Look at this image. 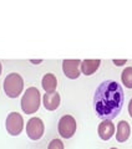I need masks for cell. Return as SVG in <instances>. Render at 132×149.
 Masks as SVG:
<instances>
[{
	"instance_id": "cell-1",
	"label": "cell",
	"mask_w": 132,
	"mask_h": 149,
	"mask_svg": "<svg viewBox=\"0 0 132 149\" xmlns=\"http://www.w3.org/2000/svg\"><path fill=\"white\" fill-rule=\"evenodd\" d=\"M124 90L115 81H105L96 88L93 96V108L103 120H111L119 116L124 106Z\"/></svg>"
},
{
	"instance_id": "cell-2",
	"label": "cell",
	"mask_w": 132,
	"mask_h": 149,
	"mask_svg": "<svg viewBox=\"0 0 132 149\" xmlns=\"http://www.w3.org/2000/svg\"><path fill=\"white\" fill-rule=\"evenodd\" d=\"M40 92L36 87H29L21 98V109L26 114H31L39 109L40 107Z\"/></svg>"
},
{
	"instance_id": "cell-3",
	"label": "cell",
	"mask_w": 132,
	"mask_h": 149,
	"mask_svg": "<svg viewBox=\"0 0 132 149\" xmlns=\"http://www.w3.org/2000/svg\"><path fill=\"white\" fill-rule=\"evenodd\" d=\"M22 88H24V81L19 73H9L4 80V92L10 98H16L22 92Z\"/></svg>"
},
{
	"instance_id": "cell-4",
	"label": "cell",
	"mask_w": 132,
	"mask_h": 149,
	"mask_svg": "<svg viewBox=\"0 0 132 149\" xmlns=\"http://www.w3.org/2000/svg\"><path fill=\"white\" fill-rule=\"evenodd\" d=\"M5 127L9 134L11 136H19L22 129H24V119H22L21 114L18 112H11L9 113L5 120Z\"/></svg>"
},
{
	"instance_id": "cell-5",
	"label": "cell",
	"mask_w": 132,
	"mask_h": 149,
	"mask_svg": "<svg viewBox=\"0 0 132 149\" xmlns=\"http://www.w3.org/2000/svg\"><path fill=\"white\" fill-rule=\"evenodd\" d=\"M76 132V119L70 114H65L59 120V133L62 138H71Z\"/></svg>"
},
{
	"instance_id": "cell-6",
	"label": "cell",
	"mask_w": 132,
	"mask_h": 149,
	"mask_svg": "<svg viewBox=\"0 0 132 149\" xmlns=\"http://www.w3.org/2000/svg\"><path fill=\"white\" fill-rule=\"evenodd\" d=\"M44 129H45L44 123L37 117L30 118L26 124V134L32 141H39L42 137V134H44Z\"/></svg>"
},
{
	"instance_id": "cell-7",
	"label": "cell",
	"mask_w": 132,
	"mask_h": 149,
	"mask_svg": "<svg viewBox=\"0 0 132 149\" xmlns=\"http://www.w3.org/2000/svg\"><path fill=\"white\" fill-rule=\"evenodd\" d=\"M62 71L66 77L69 78H77L81 73V61L80 60H64L62 61Z\"/></svg>"
},
{
	"instance_id": "cell-8",
	"label": "cell",
	"mask_w": 132,
	"mask_h": 149,
	"mask_svg": "<svg viewBox=\"0 0 132 149\" xmlns=\"http://www.w3.org/2000/svg\"><path fill=\"white\" fill-rule=\"evenodd\" d=\"M42 101H44V107L48 111H55L60 106V95L56 91L45 92Z\"/></svg>"
},
{
	"instance_id": "cell-9",
	"label": "cell",
	"mask_w": 132,
	"mask_h": 149,
	"mask_svg": "<svg viewBox=\"0 0 132 149\" xmlns=\"http://www.w3.org/2000/svg\"><path fill=\"white\" fill-rule=\"evenodd\" d=\"M115 134V124L112 120H102L98 124V136L103 141H108L112 136Z\"/></svg>"
},
{
	"instance_id": "cell-10",
	"label": "cell",
	"mask_w": 132,
	"mask_h": 149,
	"mask_svg": "<svg viewBox=\"0 0 132 149\" xmlns=\"http://www.w3.org/2000/svg\"><path fill=\"white\" fill-rule=\"evenodd\" d=\"M101 65V60L98 58H90V60H84L81 62V72L86 76H90V74L95 73L98 67Z\"/></svg>"
},
{
	"instance_id": "cell-11",
	"label": "cell",
	"mask_w": 132,
	"mask_h": 149,
	"mask_svg": "<svg viewBox=\"0 0 132 149\" xmlns=\"http://www.w3.org/2000/svg\"><path fill=\"white\" fill-rule=\"evenodd\" d=\"M130 134H131L130 124L126 120H120L119 124H117V132H116L117 142H120V143L126 142L130 138Z\"/></svg>"
},
{
	"instance_id": "cell-12",
	"label": "cell",
	"mask_w": 132,
	"mask_h": 149,
	"mask_svg": "<svg viewBox=\"0 0 132 149\" xmlns=\"http://www.w3.org/2000/svg\"><path fill=\"white\" fill-rule=\"evenodd\" d=\"M41 85H42V88L45 90V92H53V91H55L56 86H58V80H56L55 74H53V73L44 74L42 81H41Z\"/></svg>"
},
{
	"instance_id": "cell-13",
	"label": "cell",
	"mask_w": 132,
	"mask_h": 149,
	"mask_svg": "<svg viewBox=\"0 0 132 149\" xmlns=\"http://www.w3.org/2000/svg\"><path fill=\"white\" fill-rule=\"evenodd\" d=\"M121 80L127 88H132V67H126L122 71Z\"/></svg>"
},
{
	"instance_id": "cell-14",
	"label": "cell",
	"mask_w": 132,
	"mask_h": 149,
	"mask_svg": "<svg viewBox=\"0 0 132 149\" xmlns=\"http://www.w3.org/2000/svg\"><path fill=\"white\" fill-rule=\"evenodd\" d=\"M48 149H65V148H64V143L61 142L60 139L55 138V139H53V141L50 142Z\"/></svg>"
},
{
	"instance_id": "cell-15",
	"label": "cell",
	"mask_w": 132,
	"mask_h": 149,
	"mask_svg": "<svg viewBox=\"0 0 132 149\" xmlns=\"http://www.w3.org/2000/svg\"><path fill=\"white\" fill-rule=\"evenodd\" d=\"M112 62H114L116 66H122V65H125L127 62V60H112Z\"/></svg>"
},
{
	"instance_id": "cell-16",
	"label": "cell",
	"mask_w": 132,
	"mask_h": 149,
	"mask_svg": "<svg viewBox=\"0 0 132 149\" xmlns=\"http://www.w3.org/2000/svg\"><path fill=\"white\" fill-rule=\"evenodd\" d=\"M128 112H130V116L132 117V98H131L130 103H128Z\"/></svg>"
},
{
	"instance_id": "cell-17",
	"label": "cell",
	"mask_w": 132,
	"mask_h": 149,
	"mask_svg": "<svg viewBox=\"0 0 132 149\" xmlns=\"http://www.w3.org/2000/svg\"><path fill=\"white\" fill-rule=\"evenodd\" d=\"M0 74H1V62H0Z\"/></svg>"
},
{
	"instance_id": "cell-18",
	"label": "cell",
	"mask_w": 132,
	"mask_h": 149,
	"mask_svg": "<svg viewBox=\"0 0 132 149\" xmlns=\"http://www.w3.org/2000/svg\"><path fill=\"white\" fill-rule=\"evenodd\" d=\"M111 149H117V148H111Z\"/></svg>"
}]
</instances>
